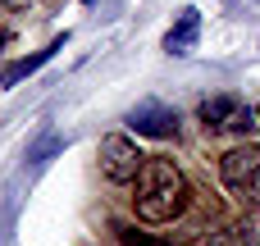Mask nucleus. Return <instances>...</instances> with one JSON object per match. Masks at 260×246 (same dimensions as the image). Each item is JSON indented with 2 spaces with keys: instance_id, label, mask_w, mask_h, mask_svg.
<instances>
[{
  "instance_id": "nucleus-1",
  "label": "nucleus",
  "mask_w": 260,
  "mask_h": 246,
  "mask_svg": "<svg viewBox=\"0 0 260 246\" xmlns=\"http://www.w3.org/2000/svg\"><path fill=\"white\" fill-rule=\"evenodd\" d=\"M187 196H192V187H187V178L174 160H146L142 173H137L133 210L146 224H174L187 210Z\"/></svg>"
},
{
  "instance_id": "nucleus-2",
  "label": "nucleus",
  "mask_w": 260,
  "mask_h": 246,
  "mask_svg": "<svg viewBox=\"0 0 260 246\" xmlns=\"http://www.w3.org/2000/svg\"><path fill=\"white\" fill-rule=\"evenodd\" d=\"M142 164H146V155L137 151L133 137H123V132L101 137V173H105L110 183H137Z\"/></svg>"
},
{
  "instance_id": "nucleus-3",
  "label": "nucleus",
  "mask_w": 260,
  "mask_h": 246,
  "mask_svg": "<svg viewBox=\"0 0 260 246\" xmlns=\"http://www.w3.org/2000/svg\"><path fill=\"white\" fill-rule=\"evenodd\" d=\"M219 178H224L229 192L251 196V192L260 187V146H256V142H238L233 151H224V160H219Z\"/></svg>"
},
{
  "instance_id": "nucleus-4",
  "label": "nucleus",
  "mask_w": 260,
  "mask_h": 246,
  "mask_svg": "<svg viewBox=\"0 0 260 246\" xmlns=\"http://www.w3.org/2000/svg\"><path fill=\"white\" fill-rule=\"evenodd\" d=\"M256 119L260 114L251 105H242L238 96H210V100L201 105V123H206L210 132H251Z\"/></svg>"
},
{
  "instance_id": "nucleus-5",
  "label": "nucleus",
  "mask_w": 260,
  "mask_h": 246,
  "mask_svg": "<svg viewBox=\"0 0 260 246\" xmlns=\"http://www.w3.org/2000/svg\"><path fill=\"white\" fill-rule=\"evenodd\" d=\"M128 123H133L137 137H174V132H178V114H174L169 105H160V100H142V105L128 114Z\"/></svg>"
},
{
  "instance_id": "nucleus-6",
  "label": "nucleus",
  "mask_w": 260,
  "mask_h": 246,
  "mask_svg": "<svg viewBox=\"0 0 260 246\" xmlns=\"http://www.w3.org/2000/svg\"><path fill=\"white\" fill-rule=\"evenodd\" d=\"M197 37H201V14L187 5V9L178 14V23L165 32V50L183 59V55H192V50H197Z\"/></svg>"
},
{
  "instance_id": "nucleus-7",
  "label": "nucleus",
  "mask_w": 260,
  "mask_h": 246,
  "mask_svg": "<svg viewBox=\"0 0 260 246\" xmlns=\"http://www.w3.org/2000/svg\"><path fill=\"white\" fill-rule=\"evenodd\" d=\"M59 46H64V41H55V46H46V50H37L32 59H18V64H9V68L0 73V87H14V82H18V78H27L32 68H41V64H46V59H50V55L59 50Z\"/></svg>"
},
{
  "instance_id": "nucleus-8",
  "label": "nucleus",
  "mask_w": 260,
  "mask_h": 246,
  "mask_svg": "<svg viewBox=\"0 0 260 246\" xmlns=\"http://www.w3.org/2000/svg\"><path fill=\"white\" fill-rule=\"evenodd\" d=\"M238 237H242V246H260V210H251V215L242 219Z\"/></svg>"
},
{
  "instance_id": "nucleus-9",
  "label": "nucleus",
  "mask_w": 260,
  "mask_h": 246,
  "mask_svg": "<svg viewBox=\"0 0 260 246\" xmlns=\"http://www.w3.org/2000/svg\"><path fill=\"white\" fill-rule=\"evenodd\" d=\"M206 246H242V237H238V233H215Z\"/></svg>"
},
{
  "instance_id": "nucleus-10",
  "label": "nucleus",
  "mask_w": 260,
  "mask_h": 246,
  "mask_svg": "<svg viewBox=\"0 0 260 246\" xmlns=\"http://www.w3.org/2000/svg\"><path fill=\"white\" fill-rule=\"evenodd\" d=\"M229 5H238V0H229Z\"/></svg>"
},
{
  "instance_id": "nucleus-11",
  "label": "nucleus",
  "mask_w": 260,
  "mask_h": 246,
  "mask_svg": "<svg viewBox=\"0 0 260 246\" xmlns=\"http://www.w3.org/2000/svg\"><path fill=\"white\" fill-rule=\"evenodd\" d=\"M256 114H260V110H256Z\"/></svg>"
}]
</instances>
